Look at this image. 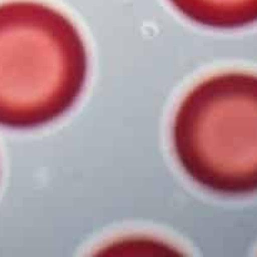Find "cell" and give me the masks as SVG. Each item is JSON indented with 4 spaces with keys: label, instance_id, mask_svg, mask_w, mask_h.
<instances>
[{
    "label": "cell",
    "instance_id": "obj_1",
    "mask_svg": "<svg viewBox=\"0 0 257 257\" xmlns=\"http://www.w3.org/2000/svg\"><path fill=\"white\" fill-rule=\"evenodd\" d=\"M88 55L59 10L34 0L0 4V125L32 130L58 119L80 97Z\"/></svg>",
    "mask_w": 257,
    "mask_h": 257
},
{
    "label": "cell",
    "instance_id": "obj_3",
    "mask_svg": "<svg viewBox=\"0 0 257 257\" xmlns=\"http://www.w3.org/2000/svg\"><path fill=\"white\" fill-rule=\"evenodd\" d=\"M187 19L213 29H237L257 23V0H170Z\"/></svg>",
    "mask_w": 257,
    "mask_h": 257
},
{
    "label": "cell",
    "instance_id": "obj_2",
    "mask_svg": "<svg viewBox=\"0 0 257 257\" xmlns=\"http://www.w3.org/2000/svg\"><path fill=\"white\" fill-rule=\"evenodd\" d=\"M173 147L186 175L223 196L257 192V75L228 72L193 87L173 120Z\"/></svg>",
    "mask_w": 257,
    "mask_h": 257
}]
</instances>
